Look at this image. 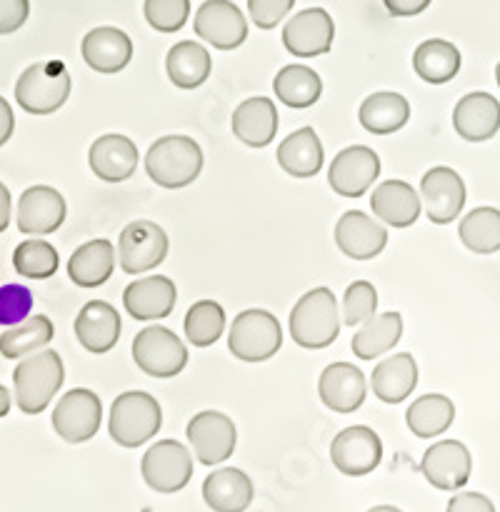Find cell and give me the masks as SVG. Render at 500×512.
<instances>
[{"mask_svg": "<svg viewBox=\"0 0 500 512\" xmlns=\"http://www.w3.org/2000/svg\"><path fill=\"white\" fill-rule=\"evenodd\" d=\"M290 338L305 350H323L338 340L340 313L330 288H313L293 305L288 318Z\"/></svg>", "mask_w": 500, "mask_h": 512, "instance_id": "cell-1", "label": "cell"}, {"mask_svg": "<svg viewBox=\"0 0 500 512\" xmlns=\"http://www.w3.org/2000/svg\"><path fill=\"white\" fill-rule=\"evenodd\" d=\"M65 368L63 360L55 350H38V353L28 355L15 365L13 370V390H15V405L23 410L25 415L43 413L50 405V400L58 395L63 388Z\"/></svg>", "mask_w": 500, "mask_h": 512, "instance_id": "cell-2", "label": "cell"}, {"mask_svg": "<svg viewBox=\"0 0 500 512\" xmlns=\"http://www.w3.org/2000/svg\"><path fill=\"white\" fill-rule=\"evenodd\" d=\"M203 150L188 135H165L148 148L145 173L155 185L178 190L193 183L203 170Z\"/></svg>", "mask_w": 500, "mask_h": 512, "instance_id": "cell-3", "label": "cell"}, {"mask_svg": "<svg viewBox=\"0 0 500 512\" xmlns=\"http://www.w3.org/2000/svg\"><path fill=\"white\" fill-rule=\"evenodd\" d=\"M160 425H163V410L158 400L143 390H128L110 405L108 433L120 448H140L158 435Z\"/></svg>", "mask_w": 500, "mask_h": 512, "instance_id": "cell-4", "label": "cell"}, {"mask_svg": "<svg viewBox=\"0 0 500 512\" xmlns=\"http://www.w3.org/2000/svg\"><path fill=\"white\" fill-rule=\"evenodd\" d=\"M70 90L73 80L60 60L33 63L15 83V103L30 115H50L68 103Z\"/></svg>", "mask_w": 500, "mask_h": 512, "instance_id": "cell-5", "label": "cell"}, {"mask_svg": "<svg viewBox=\"0 0 500 512\" xmlns=\"http://www.w3.org/2000/svg\"><path fill=\"white\" fill-rule=\"evenodd\" d=\"M280 345H283V328L268 310H243L230 323L228 350L240 363H265L278 353Z\"/></svg>", "mask_w": 500, "mask_h": 512, "instance_id": "cell-6", "label": "cell"}, {"mask_svg": "<svg viewBox=\"0 0 500 512\" xmlns=\"http://www.w3.org/2000/svg\"><path fill=\"white\" fill-rule=\"evenodd\" d=\"M133 363L150 378H175L188 365V348L165 325H148L133 338Z\"/></svg>", "mask_w": 500, "mask_h": 512, "instance_id": "cell-7", "label": "cell"}, {"mask_svg": "<svg viewBox=\"0 0 500 512\" xmlns=\"http://www.w3.org/2000/svg\"><path fill=\"white\" fill-rule=\"evenodd\" d=\"M168 233L153 220H133L118 238V263L128 275L148 273L168 258Z\"/></svg>", "mask_w": 500, "mask_h": 512, "instance_id": "cell-8", "label": "cell"}, {"mask_svg": "<svg viewBox=\"0 0 500 512\" xmlns=\"http://www.w3.org/2000/svg\"><path fill=\"white\" fill-rule=\"evenodd\" d=\"M140 473L145 485L155 493H178L193 478V458L178 440H160L145 450L140 460Z\"/></svg>", "mask_w": 500, "mask_h": 512, "instance_id": "cell-9", "label": "cell"}, {"mask_svg": "<svg viewBox=\"0 0 500 512\" xmlns=\"http://www.w3.org/2000/svg\"><path fill=\"white\" fill-rule=\"evenodd\" d=\"M53 430L70 445L88 443L103 423V403L93 390L75 388L53 408Z\"/></svg>", "mask_w": 500, "mask_h": 512, "instance_id": "cell-10", "label": "cell"}, {"mask_svg": "<svg viewBox=\"0 0 500 512\" xmlns=\"http://www.w3.org/2000/svg\"><path fill=\"white\" fill-rule=\"evenodd\" d=\"M185 435H188V443L198 463L208 465V468L225 463L235 453V443H238L235 423L218 410H203V413L193 415Z\"/></svg>", "mask_w": 500, "mask_h": 512, "instance_id": "cell-11", "label": "cell"}, {"mask_svg": "<svg viewBox=\"0 0 500 512\" xmlns=\"http://www.w3.org/2000/svg\"><path fill=\"white\" fill-rule=\"evenodd\" d=\"M330 460L348 478H363L373 473L383 460V443L375 430L365 425H350L340 430L330 443Z\"/></svg>", "mask_w": 500, "mask_h": 512, "instance_id": "cell-12", "label": "cell"}, {"mask_svg": "<svg viewBox=\"0 0 500 512\" xmlns=\"http://www.w3.org/2000/svg\"><path fill=\"white\" fill-rule=\"evenodd\" d=\"M198 38L218 50H235L248 38V20L230 0H205L193 20Z\"/></svg>", "mask_w": 500, "mask_h": 512, "instance_id": "cell-13", "label": "cell"}, {"mask_svg": "<svg viewBox=\"0 0 500 512\" xmlns=\"http://www.w3.org/2000/svg\"><path fill=\"white\" fill-rule=\"evenodd\" d=\"M420 200H423L430 223L448 225L463 213L468 190L453 168L438 165V168H430L420 180Z\"/></svg>", "mask_w": 500, "mask_h": 512, "instance_id": "cell-14", "label": "cell"}, {"mask_svg": "<svg viewBox=\"0 0 500 512\" xmlns=\"http://www.w3.org/2000/svg\"><path fill=\"white\" fill-rule=\"evenodd\" d=\"M380 175V158L365 145H350L340 150L328 168V185L343 198H360Z\"/></svg>", "mask_w": 500, "mask_h": 512, "instance_id": "cell-15", "label": "cell"}, {"mask_svg": "<svg viewBox=\"0 0 500 512\" xmlns=\"http://www.w3.org/2000/svg\"><path fill=\"white\" fill-rule=\"evenodd\" d=\"M335 23L328 10L305 8L283 28V45L295 58H318L333 48Z\"/></svg>", "mask_w": 500, "mask_h": 512, "instance_id": "cell-16", "label": "cell"}, {"mask_svg": "<svg viewBox=\"0 0 500 512\" xmlns=\"http://www.w3.org/2000/svg\"><path fill=\"white\" fill-rule=\"evenodd\" d=\"M68 205L65 198L50 185H33L18 200L15 223L25 235H50L65 223Z\"/></svg>", "mask_w": 500, "mask_h": 512, "instance_id": "cell-17", "label": "cell"}, {"mask_svg": "<svg viewBox=\"0 0 500 512\" xmlns=\"http://www.w3.org/2000/svg\"><path fill=\"white\" fill-rule=\"evenodd\" d=\"M335 245L350 260H373L388 245V228L363 210H348L335 223Z\"/></svg>", "mask_w": 500, "mask_h": 512, "instance_id": "cell-18", "label": "cell"}, {"mask_svg": "<svg viewBox=\"0 0 500 512\" xmlns=\"http://www.w3.org/2000/svg\"><path fill=\"white\" fill-rule=\"evenodd\" d=\"M420 470L433 488L460 490L473 473V458L460 440H440L425 450Z\"/></svg>", "mask_w": 500, "mask_h": 512, "instance_id": "cell-19", "label": "cell"}, {"mask_svg": "<svg viewBox=\"0 0 500 512\" xmlns=\"http://www.w3.org/2000/svg\"><path fill=\"white\" fill-rule=\"evenodd\" d=\"M320 400L333 413H355L368 398V383L358 365L333 363L320 373L318 380Z\"/></svg>", "mask_w": 500, "mask_h": 512, "instance_id": "cell-20", "label": "cell"}, {"mask_svg": "<svg viewBox=\"0 0 500 512\" xmlns=\"http://www.w3.org/2000/svg\"><path fill=\"white\" fill-rule=\"evenodd\" d=\"M175 300H178V290H175L173 280L165 275L135 280L123 290L125 313L140 323L168 318L175 308Z\"/></svg>", "mask_w": 500, "mask_h": 512, "instance_id": "cell-21", "label": "cell"}, {"mask_svg": "<svg viewBox=\"0 0 500 512\" xmlns=\"http://www.w3.org/2000/svg\"><path fill=\"white\" fill-rule=\"evenodd\" d=\"M138 160V145L118 133L100 135L88 150L90 170L103 183H123V180L133 178Z\"/></svg>", "mask_w": 500, "mask_h": 512, "instance_id": "cell-22", "label": "cell"}, {"mask_svg": "<svg viewBox=\"0 0 500 512\" xmlns=\"http://www.w3.org/2000/svg\"><path fill=\"white\" fill-rule=\"evenodd\" d=\"M453 128L468 143H485L500 130V103L485 90L463 95L453 108Z\"/></svg>", "mask_w": 500, "mask_h": 512, "instance_id": "cell-23", "label": "cell"}, {"mask_svg": "<svg viewBox=\"0 0 500 512\" xmlns=\"http://www.w3.org/2000/svg\"><path fill=\"white\" fill-rule=\"evenodd\" d=\"M75 338L88 353L103 355L115 348L120 338V315L105 300H90L75 318Z\"/></svg>", "mask_w": 500, "mask_h": 512, "instance_id": "cell-24", "label": "cell"}, {"mask_svg": "<svg viewBox=\"0 0 500 512\" xmlns=\"http://www.w3.org/2000/svg\"><path fill=\"white\" fill-rule=\"evenodd\" d=\"M420 193H415L413 185L405 180H385V183L375 185L370 193V210L375 218L390 228H410L415 220L420 218Z\"/></svg>", "mask_w": 500, "mask_h": 512, "instance_id": "cell-25", "label": "cell"}, {"mask_svg": "<svg viewBox=\"0 0 500 512\" xmlns=\"http://www.w3.org/2000/svg\"><path fill=\"white\" fill-rule=\"evenodd\" d=\"M83 60L95 70V73L113 75L125 70V65L133 58V40L128 33H123L120 28H93L83 38Z\"/></svg>", "mask_w": 500, "mask_h": 512, "instance_id": "cell-26", "label": "cell"}, {"mask_svg": "<svg viewBox=\"0 0 500 512\" xmlns=\"http://www.w3.org/2000/svg\"><path fill=\"white\" fill-rule=\"evenodd\" d=\"M233 135L248 148H265L278 133V108L270 98L255 95L243 100L233 113Z\"/></svg>", "mask_w": 500, "mask_h": 512, "instance_id": "cell-27", "label": "cell"}, {"mask_svg": "<svg viewBox=\"0 0 500 512\" xmlns=\"http://www.w3.org/2000/svg\"><path fill=\"white\" fill-rule=\"evenodd\" d=\"M418 385V363L410 353H395L380 360L370 375V390L385 405H398L410 398Z\"/></svg>", "mask_w": 500, "mask_h": 512, "instance_id": "cell-28", "label": "cell"}, {"mask_svg": "<svg viewBox=\"0 0 500 512\" xmlns=\"http://www.w3.org/2000/svg\"><path fill=\"white\" fill-rule=\"evenodd\" d=\"M203 500L215 512H245L253 503V483L238 468H220L203 483Z\"/></svg>", "mask_w": 500, "mask_h": 512, "instance_id": "cell-29", "label": "cell"}, {"mask_svg": "<svg viewBox=\"0 0 500 512\" xmlns=\"http://www.w3.org/2000/svg\"><path fill=\"white\" fill-rule=\"evenodd\" d=\"M115 270V248L110 240L98 238L80 245L68 260V278L78 288H100Z\"/></svg>", "mask_w": 500, "mask_h": 512, "instance_id": "cell-30", "label": "cell"}, {"mask_svg": "<svg viewBox=\"0 0 500 512\" xmlns=\"http://www.w3.org/2000/svg\"><path fill=\"white\" fill-rule=\"evenodd\" d=\"M213 60L205 45L193 40H180L165 55V73L170 83L180 90H195L210 78Z\"/></svg>", "mask_w": 500, "mask_h": 512, "instance_id": "cell-31", "label": "cell"}, {"mask_svg": "<svg viewBox=\"0 0 500 512\" xmlns=\"http://www.w3.org/2000/svg\"><path fill=\"white\" fill-rule=\"evenodd\" d=\"M278 165L293 178H313L325 165L323 143L313 128H300L278 145Z\"/></svg>", "mask_w": 500, "mask_h": 512, "instance_id": "cell-32", "label": "cell"}, {"mask_svg": "<svg viewBox=\"0 0 500 512\" xmlns=\"http://www.w3.org/2000/svg\"><path fill=\"white\" fill-rule=\"evenodd\" d=\"M358 120L368 133L390 135L398 133L410 120V103L405 95L393 93V90H380V93L368 95L358 110Z\"/></svg>", "mask_w": 500, "mask_h": 512, "instance_id": "cell-33", "label": "cell"}, {"mask_svg": "<svg viewBox=\"0 0 500 512\" xmlns=\"http://www.w3.org/2000/svg\"><path fill=\"white\" fill-rule=\"evenodd\" d=\"M403 338V315L400 313H380L370 318L353 335L350 350L358 360H375L380 355L390 353Z\"/></svg>", "mask_w": 500, "mask_h": 512, "instance_id": "cell-34", "label": "cell"}, {"mask_svg": "<svg viewBox=\"0 0 500 512\" xmlns=\"http://www.w3.org/2000/svg\"><path fill=\"white\" fill-rule=\"evenodd\" d=\"M413 70L420 80L430 85H443L458 75L460 50L450 40L430 38L420 43L413 53Z\"/></svg>", "mask_w": 500, "mask_h": 512, "instance_id": "cell-35", "label": "cell"}, {"mask_svg": "<svg viewBox=\"0 0 500 512\" xmlns=\"http://www.w3.org/2000/svg\"><path fill=\"white\" fill-rule=\"evenodd\" d=\"M273 93L288 108L303 110L318 103V98L323 95V80L308 65H285L275 75Z\"/></svg>", "mask_w": 500, "mask_h": 512, "instance_id": "cell-36", "label": "cell"}, {"mask_svg": "<svg viewBox=\"0 0 500 512\" xmlns=\"http://www.w3.org/2000/svg\"><path fill=\"white\" fill-rule=\"evenodd\" d=\"M455 420V403L445 395L433 393L423 395V398L413 400L408 405V413H405V423H408V430L415 435V438H438L445 430L453 425Z\"/></svg>", "mask_w": 500, "mask_h": 512, "instance_id": "cell-37", "label": "cell"}, {"mask_svg": "<svg viewBox=\"0 0 500 512\" xmlns=\"http://www.w3.org/2000/svg\"><path fill=\"white\" fill-rule=\"evenodd\" d=\"M55 328L50 318L45 315H33V318L23 320V323L13 325L0 335V355L8 360L28 358V355L38 353L45 345L53 340Z\"/></svg>", "mask_w": 500, "mask_h": 512, "instance_id": "cell-38", "label": "cell"}, {"mask_svg": "<svg viewBox=\"0 0 500 512\" xmlns=\"http://www.w3.org/2000/svg\"><path fill=\"white\" fill-rule=\"evenodd\" d=\"M460 243L478 255H490L500 250V210L483 205L473 208L458 225Z\"/></svg>", "mask_w": 500, "mask_h": 512, "instance_id": "cell-39", "label": "cell"}, {"mask_svg": "<svg viewBox=\"0 0 500 512\" xmlns=\"http://www.w3.org/2000/svg\"><path fill=\"white\" fill-rule=\"evenodd\" d=\"M185 338L195 348H210L225 330V310L215 300H198L185 313Z\"/></svg>", "mask_w": 500, "mask_h": 512, "instance_id": "cell-40", "label": "cell"}, {"mask_svg": "<svg viewBox=\"0 0 500 512\" xmlns=\"http://www.w3.org/2000/svg\"><path fill=\"white\" fill-rule=\"evenodd\" d=\"M58 263V250L45 240H23L13 253V265L18 275L30 280H48L58 270Z\"/></svg>", "mask_w": 500, "mask_h": 512, "instance_id": "cell-41", "label": "cell"}, {"mask_svg": "<svg viewBox=\"0 0 500 512\" xmlns=\"http://www.w3.org/2000/svg\"><path fill=\"white\" fill-rule=\"evenodd\" d=\"M378 315V290L370 280H355L345 290L343 298V323L348 328L368 323L370 318Z\"/></svg>", "mask_w": 500, "mask_h": 512, "instance_id": "cell-42", "label": "cell"}, {"mask_svg": "<svg viewBox=\"0 0 500 512\" xmlns=\"http://www.w3.org/2000/svg\"><path fill=\"white\" fill-rule=\"evenodd\" d=\"M143 13L158 33H178L190 18V0H145Z\"/></svg>", "mask_w": 500, "mask_h": 512, "instance_id": "cell-43", "label": "cell"}, {"mask_svg": "<svg viewBox=\"0 0 500 512\" xmlns=\"http://www.w3.org/2000/svg\"><path fill=\"white\" fill-rule=\"evenodd\" d=\"M30 310H33V293L28 285H0V325L13 328V325L28 320Z\"/></svg>", "mask_w": 500, "mask_h": 512, "instance_id": "cell-44", "label": "cell"}, {"mask_svg": "<svg viewBox=\"0 0 500 512\" xmlns=\"http://www.w3.org/2000/svg\"><path fill=\"white\" fill-rule=\"evenodd\" d=\"M295 0H248V13L260 30H273L290 13Z\"/></svg>", "mask_w": 500, "mask_h": 512, "instance_id": "cell-45", "label": "cell"}, {"mask_svg": "<svg viewBox=\"0 0 500 512\" xmlns=\"http://www.w3.org/2000/svg\"><path fill=\"white\" fill-rule=\"evenodd\" d=\"M30 15V0H0V35H10L25 25Z\"/></svg>", "mask_w": 500, "mask_h": 512, "instance_id": "cell-46", "label": "cell"}, {"mask_svg": "<svg viewBox=\"0 0 500 512\" xmlns=\"http://www.w3.org/2000/svg\"><path fill=\"white\" fill-rule=\"evenodd\" d=\"M445 512H495L493 500L480 493H458L450 498Z\"/></svg>", "mask_w": 500, "mask_h": 512, "instance_id": "cell-47", "label": "cell"}, {"mask_svg": "<svg viewBox=\"0 0 500 512\" xmlns=\"http://www.w3.org/2000/svg\"><path fill=\"white\" fill-rule=\"evenodd\" d=\"M433 0H383L385 10L395 18H413V15L423 13Z\"/></svg>", "mask_w": 500, "mask_h": 512, "instance_id": "cell-48", "label": "cell"}, {"mask_svg": "<svg viewBox=\"0 0 500 512\" xmlns=\"http://www.w3.org/2000/svg\"><path fill=\"white\" fill-rule=\"evenodd\" d=\"M15 130V115H13V108H10L8 100L0 95V148H3L5 143L10 140V135H13Z\"/></svg>", "mask_w": 500, "mask_h": 512, "instance_id": "cell-49", "label": "cell"}, {"mask_svg": "<svg viewBox=\"0 0 500 512\" xmlns=\"http://www.w3.org/2000/svg\"><path fill=\"white\" fill-rule=\"evenodd\" d=\"M10 215H13V198H10L8 185L0 183V233L8 230Z\"/></svg>", "mask_w": 500, "mask_h": 512, "instance_id": "cell-50", "label": "cell"}, {"mask_svg": "<svg viewBox=\"0 0 500 512\" xmlns=\"http://www.w3.org/2000/svg\"><path fill=\"white\" fill-rule=\"evenodd\" d=\"M10 413V390L5 385H0V418Z\"/></svg>", "mask_w": 500, "mask_h": 512, "instance_id": "cell-51", "label": "cell"}, {"mask_svg": "<svg viewBox=\"0 0 500 512\" xmlns=\"http://www.w3.org/2000/svg\"><path fill=\"white\" fill-rule=\"evenodd\" d=\"M368 512H403V510L393 508V505H378V508H370Z\"/></svg>", "mask_w": 500, "mask_h": 512, "instance_id": "cell-52", "label": "cell"}, {"mask_svg": "<svg viewBox=\"0 0 500 512\" xmlns=\"http://www.w3.org/2000/svg\"><path fill=\"white\" fill-rule=\"evenodd\" d=\"M495 80H498V88H500V63L495 65Z\"/></svg>", "mask_w": 500, "mask_h": 512, "instance_id": "cell-53", "label": "cell"}]
</instances>
